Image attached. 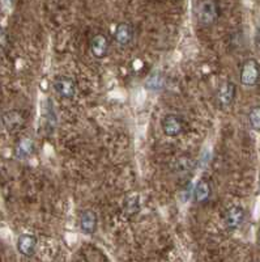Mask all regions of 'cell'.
<instances>
[{"label": "cell", "instance_id": "obj_14", "mask_svg": "<svg viewBox=\"0 0 260 262\" xmlns=\"http://www.w3.org/2000/svg\"><path fill=\"white\" fill-rule=\"evenodd\" d=\"M165 84H166L165 75L160 74V72H156V74L151 75V76L147 79V81H145L147 90L153 91V92H158V91L163 90Z\"/></svg>", "mask_w": 260, "mask_h": 262}, {"label": "cell", "instance_id": "obj_7", "mask_svg": "<svg viewBox=\"0 0 260 262\" xmlns=\"http://www.w3.org/2000/svg\"><path fill=\"white\" fill-rule=\"evenodd\" d=\"M54 90L60 97L72 98L76 95V84L68 76H58L54 80Z\"/></svg>", "mask_w": 260, "mask_h": 262}, {"label": "cell", "instance_id": "obj_17", "mask_svg": "<svg viewBox=\"0 0 260 262\" xmlns=\"http://www.w3.org/2000/svg\"><path fill=\"white\" fill-rule=\"evenodd\" d=\"M248 123L254 130L260 131V105L254 106L248 112Z\"/></svg>", "mask_w": 260, "mask_h": 262}, {"label": "cell", "instance_id": "obj_1", "mask_svg": "<svg viewBox=\"0 0 260 262\" xmlns=\"http://www.w3.org/2000/svg\"><path fill=\"white\" fill-rule=\"evenodd\" d=\"M219 6L215 0H200L196 7V17L199 24L203 27H210L219 18Z\"/></svg>", "mask_w": 260, "mask_h": 262}, {"label": "cell", "instance_id": "obj_3", "mask_svg": "<svg viewBox=\"0 0 260 262\" xmlns=\"http://www.w3.org/2000/svg\"><path fill=\"white\" fill-rule=\"evenodd\" d=\"M0 122L4 130L8 133H17L24 126L25 118L20 111H8L2 114Z\"/></svg>", "mask_w": 260, "mask_h": 262}, {"label": "cell", "instance_id": "obj_5", "mask_svg": "<svg viewBox=\"0 0 260 262\" xmlns=\"http://www.w3.org/2000/svg\"><path fill=\"white\" fill-rule=\"evenodd\" d=\"M246 221V211L241 206H231L226 210L224 215V223L226 228L234 231L242 227V224Z\"/></svg>", "mask_w": 260, "mask_h": 262}, {"label": "cell", "instance_id": "obj_9", "mask_svg": "<svg viewBox=\"0 0 260 262\" xmlns=\"http://www.w3.org/2000/svg\"><path fill=\"white\" fill-rule=\"evenodd\" d=\"M133 36H135V32H133V28L131 24H128V23H121V24L116 25L115 32H114V38L118 42V45H131L133 41Z\"/></svg>", "mask_w": 260, "mask_h": 262}, {"label": "cell", "instance_id": "obj_18", "mask_svg": "<svg viewBox=\"0 0 260 262\" xmlns=\"http://www.w3.org/2000/svg\"><path fill=\"white\" fill-rule=\"evenodd\" d=\"M3 3L6 7H11L13 3V0H3Z\"/></svg>", "mask_w": 260, "mask_h": 262}, {"label": "cell", "instance_id": "obj_13", "mask_svg": "<svg viewBox=\"0 0 260 262\" xmlns=\"http://www.w3.org/2000/svg\"><path fill=\"white\" fill-rule=\"evenodd\" d=\"M212 194V188L207 180H200L194 189V198L198 203H204L209 200Z\"/></svg>", "mask_w": 260, "mask_h": 262}, {"label": "cell", "instance_id": "obj_6", "mask_svg": "<svg viewBox=\"0 0 260 262\" xmlns=\"http://www.w3.org/2000/svg\"><path fill=\"white\" fill-rule=\"evenodd\" d=\"M237 95V86L233 81H224L220 84L216 92V100L220 106H229L233 104Z\"/></svg>", "mask_w": 260, "mask_h": 262}, {"label": "cell", "instance_id": "obj_12", "mask_svg": "<svg viewBox=\"0 0 260 262\" xmlns=\"http://www.w3.org/2000/svg\"><path fill=\"white\" fill-rule=\"evenodd\" d=\"M34 154V142L30 138H22L18 140L15 149V155L17 159L25 160Z\"/></svg>", "mask_w": 260, "mask_h": 262}, {"label": "cell", "instance_id": "obj_16", "mask_svg": "<svg viewBox=\"0 0 260 262\" xmlns=\"http://www.w3.org/2000/svg\"><path fill=\"white\" fill-rule=\"evenodd\" d=\"M192 168H194V161H192L191 156H180V158H177L174 163V172L178 173L179 176H183V174L191 172Z\"/></svg>", "mask_w": 260, "mask_h": 262}, {"label": "cell", "instance_id": "obj_11", "mask_svg": "<svg viewBox=\"0 0 260 262\" xmlns=\"http://www.w3.org/2000/svg\"><path fill=\"white\" fill-rule=\"evenodd\" d=\"M37 238L29 233H22L17 238V250L22 256L32 257L36 253Z\"/></svg>", "mask_w": 260, "mask_h": 262}, {"label": "cell", "instance_id": "obj_19", "mask_svg": "<svg viewBox=\"0 0 260 262\" xmlns=\"http://www.w3.org/2000/svg\"><path fill=\"white\" fill-rule=\"evenodd\" d=\"M256 242H257V245L260 247V229H259V232H257V236H256Z\"/></svg>", "mask_w": 260, "mask_h": 262}, {"label": "cell", "instance_id": "obj_15", "mask_svg": "<svg viewBox=\"0 0 260 262\" xmlns=\"http://www.w3.org/2000/svg\"><path fill=\"white\" fill-rule=\"evenodd\" d=\"M42 112H43V119L46 127L54 130L56 125V114L55 111H54V105L53 102H51V100H46Z\"/></svg>", "mask_w": 260, "mask_h": 262}, {"label": "cell", "instance_id": "obj_2", "mask_svg": "<svg viewBox=\"0 0 260 262\" xmlns=\"http://www.w3.org/2000/svg\"><path fill=\"white\" fill-rule=\"evenodd\" d=\"M241 83L245 86H254L260 80V64L256 59H247L243 62L240 74Z\"/></svg>", "mask_w": 260, "mask_h": 262}, {"label": "cell", "instance_id": "obj_8", "mask_svg": "<svg viewBox=\"0 0 260 262\" xmlns=\"http://www.w3.org/2000/svg\"><path fill=\"white\" fill-rule=\"evenodd\" d=\"M109 38L102 33L96 34L90 41V51H92L93 57H96L97 59H102V58L106 57L107 53H109Z\"/></svg>", "mask_w": 260, "mask_h": 262}, {"label": "cell", "instance_id": "obj_10", "mask_svg": "<svg viewBox=\"0 0 260 262\" xmlns=\"http://www.w3.org/2000/svg\"><path fill=\"white\" fill-rule=\"evenodd\" d=\"M98 224V217L94 211L92 210H86V211L81 212L80 217H79V226H80L81 232L85 235H92L96 232Z\"/></svg>", "mask_w": 260, "mask_h": 262}, {"label": "cell", "instance_id": "obj_4", "mask_svg": "<svg viewBox=\"0 0 260 262\" xmlns=\"http://www.w3.org/2000/svg\"><path fill=\"white\" fill-rule=\"evenodd\" d=\"M163 134L170 138L179 137L184 130V123L179 116L177 114H166L161 121Z\"/></svg>", "mask_w": 260, "mask_h": 262}]
</instances>
